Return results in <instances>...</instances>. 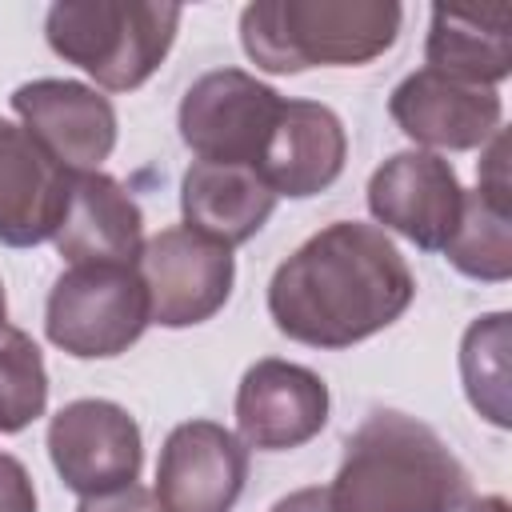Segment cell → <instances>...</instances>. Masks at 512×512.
Segmentation results:
<instances>
[{
    "label": "cell",
    "mask_w": 512,
    "mask_h": 512,
    "mask_svg": "<svg viewBox=\"0 0 512 512\" xmlns=\"http://www.w3.org/2000/svg\"><path fill=\"white\" fill-rule=\"evenodd\" d=\"M416 296V280L384 228L336 220L308 236L268 280L272 324L308 348H352Z\"/></svg>",
    "instance_id": "6da1fadb"
},
{
    "label": "cell",
    "mask_w": 512,
    "mask_h": 512,
    "mask_svg": "<svg viewBox=\"0 0 512 512\" xmlns=\"http://www.w3.org/2000/svg\"><path fill=\"white\" fill-rule=\"evenodd\" d=\"M336 512H460L472 496L468 468L416 416L380 408L348 440L336 480Z\"/></svg>",
    "instance_id": "7a4b0ae2"
},
{
    "label": "cell",
    "mask_w": 512,
    "mask_h": 512,
    "mask_svg": "<svg viewBox=\"0 0 512 512\" xmlns=\"http://www.w3.org/2000/svg\"><path fill=\"white\" fill-rule=\"evenodd\" d=\"M400 16L392 0H260L240 12V44L264 72L348 68L384 56Z\"/></svg>",
    "instance_id": "3957f363"
},
{
    "label": "cell",
    "mask_w": 512,
    "mask_h": 512,
    "mask_svg": "<svg viewBox=\"0 0 512 512\" xmlns=\"http://www.w3.org/2000/svg\"><path fill=\"white\" fill-rule=\"evenodd\" d=\"M176 28V4L144 0H60L44 16L52 52L108 92L140 88L168 56Z\"/></svg>",
    "instance_id": "277c9868"
},
{
    "label": "cell",
    "mask_w": 512,
    "mask_h": 512,
    "mask_svg": "<svg viewBox=\"0 0 512 512\" xmlns=\"http://www.w3.org/2000/svg\"><path fill=\"white\" fill-rule=\"evenodd\" d=\"M148 324V292L136 264H68L44 304L48 340L76 360L120 356Z\"/></svg>",
    "instance_id": "5b68a950"
},
{
    "label": "cell",
    "mask_w": 512,
    "mask_h": 512,
    "mask_svg": "<svg viewBox=\"0 0 512 512\" xmlns=\"http://www.w3.org/2000/svg\"><path fill=\"white\" fill-rule=\"evenodd\" d=\"M280 104V92L244 68L204 72L180 100V140L196 160L256 168Z\"/></svg>",
    "instance_id": "8992f818"
},
{
    "label": "cell",
    "mask_w": 512,
    "mask_h": 512,
    "mask_svg": "<svg viewBox=\"0 0 512 512\" xmlns=\"http://www.w3.org/2000/svg\"><path fill=\"white\" fill-rule=\"evenodd\" d=\"M136 272L148 292V320L160 328H192L228 304L236 260L232 248L176 224L144 240Z\"/></svg>",
    "instance_id": "52a82bcc"
},
{
    "label": "cell",
    "mask_w": 512,
    "mask_h": 512,
    "mask_svg": "<svg viewBox=\"0 0 512 512\" xmlns=\"http://www.w3.org/2000/svg\"><path fill=\"white\" fill-rule=\"evenodd\" d=\"M48 456L80 500L124 492L144 464L140 424L112 400H72L48 424Z\"/></svg>",
    "instance_id": "ba28073f"
},
{
    "label": "cell",
    "mask_w": 512,
    "mask_h": 512,
    "mask_svg": "<svg viewBox=\"0 0 512 512\" xmlns=\"http://www.w3.org/2000/svg\"><path fill=\"white\" fill-rule=\"evenodd\" d=\"M464 188L456 168L424 148L388 156L368 180V212L424 252H444L460 224Z\"/></svg>",
    "instance_id": "9c48e42d"
},
{
    "label": "cell",
    "mask_w": 512,
    "mask_h": 512,
    "mask_svg": "<svg viewBox=\"0 0 512 512\" xmlns=\"http://www.w3.org/2000/svg\"><path fill=\"white\" fill-rule=\"evenodd\" d=\"M12 108L64 172H100L116 148L112 100L80 80H28L12 92Z\"/></svg>",
    "instance_id": "30bf717a"
},
{
    "label": "cell",
    "mask_w": 512,
    "mask_h": 512,
    "mask_svg": "<svg viewBox=\"0 0 512 512\" xmlns=\"http://www.w3.org/2000/svg\"><path fill=\"white\" fill-rule=\"evenodd\" d=\"M248 480V448L212 420H184L156 460L152 496L168 512H232Z\"/></svg>",
    "instance_id": "8fae6325"
},
{
    "label": "cell",
    "mask_w": 512,
    "mask_h": 512,
    "mask_svg": "<svg viewBox=\"0 0 512 512\" xmlns=\"http://www.w3.org/2000/svg\"><path fill=\"white\" fill-rule=\"evenodd\" d=\"M328 420V384L292 360H256L236 388V432L244 448L288 452L320 436Z\"/></svg>",
    "instance_id": "7c38bea8"
},
{
    "label": "cell",
    "mask_w": 512,
    "mask_h": 512,
    "mask_svg": "<svg viewBox=\"0 0 512 512\" xmlns=\"http://www.w3.org/2000/svg\"><path fill=\"white\" fill-rule=\"evenodd\" d=\"M388 112L408 140L440 152H468L484 148L500 132L504 104L496 88L464 84L444 72L420 68L392 88Z\"/></svg>",
    "instance_id": "4fadbf2b"
},
{
    "label": "cell",
    "mask_w": 512,
    "mask_h": 512,
    "mask_svg": "<svg viewBox=\"0 0 512 512\" xmlns=\"http://www.w3.org/2000/svg\"><path fill=\"white\" fill-rule=\"evenodd\" d=\"M344 156H348V136L328 104L284 100L256 172L276 196L308 200L340 180Z\"/></svg>",
    "instance_id": "5bb4252c"
},
{
    "label": "cell",
    "mask_w": 512,
    "mask_h": 512,
    "mask_svg": "<svg viewBox=\"0 0 512 512\" xmlns=\"http://www.w3.org/2000/svg\"><path fill=\"white\" fill-rule=\"evenodd\" d=\"M72 172H64L20 124L0 116V244L32 248L52 240Z\"/></svg>",
    "instance_id": "9a60e30c"
},
{
    "label": "cell",
    "mask_w": 512,
    "mask_h": 512,
    "mask_svg": "<svg viewBox=\"0 0 512 512\" xmlns=\"http://www.w3.org/2000/svg\"><path fill=\"white\" fill-rule=\"evenodd\" d=\"M52 244L68 264H136L144 248L140 204L104 172H72Z\"/></svg>",
    "instance_id": "2e32d148"
},
{
    "label": "cell",
    "mask_w": 512,
    "mask_h": 512,
    "mask_svg": "<svg viewBox=\"0 0 512 512\" xmlns=\"http://www.w3.org/2000/svg\"><path fill=\"white\" fill-rule=\"evenodd\" d=\"M428 68L492 88L512 72V4H436L424 44Z\"/></svg>",
    "instance_id": "e0dca14e"
},
{
    "label": "cell",
    "mask_w": 512,
    "mask_h": 512,
    "mask_svg": "<svg viewBox=\"0 0 512 512\" xmlns=\"http://www.w3.org/2000/svg\"><path fill=\"white\" fill-rule=\"evenodd\" d=\"M272 208H276V192L260 180L256 168L192 160L180 180L184 228H192L224 248L252 240L264 228V220L272 216Z\"/></svg>",
    "instance_id": "ac0fdd59"
},
{
    "label": "cell",
    "mask_w": 512,
    "mask_h": 512,
    "mask_svg": "<svg viewBox=\"0 0 512 512\" xmlns=\"http://www.w3.org/2000/svg\"><path fill=\"white\" fill-rule=\"evenodd\" d=\"M508 220L512 212L492 204L484 192H464V208H460V224L452 232V240L444 244V256L456 272L472 276V280H488L500 284L512 276V236H508Z\"/></svg>",
    "instance_id": "d6986e66"
},
{
    "label": "cell",
    "mask_w": 512,
    "mask_h": 512,
    "mask_svg": "<svg viewBox=\"0 0 512 512\" xmlns=\"http://www.w3.org/2000/svg\"><path fill=\"white\" fill-rule=\"evenodd\" d=\"M460 376L468 404L496 428H508V312L468 324L460 340Z\"/></svg>",
    "instance_id": "ffe728a7"
},
{
    "label": "cell",
    "mask_w": 512,
    "mask_h": 512,
    "mask_svg": "<svg viewBox=\"0 0 512 512\" xmlns=\"http://www.w3.org/2000/svg\"><path fill=\"white\" fill-rule=\"evenodd\" d=\"M48 404V368L36 340L0 324V432H20Z\"/></svg>",
    "instance_id": "44dd1931"
},
{
    "label": "cell",
    "mask_w": 512,
    "mask_h": 512,
    "mask_svg": "<svg viewBox=\"0 0 512 512\" xmlns=\"http://www.w3.org/2000/svg\"><path fill=\"white\" fill-rule=\"evenodd\" d=\"M476 192H484L492 204H500V208H508V136H504V128L488 140V148H484V160H480V188Z\"/></svg>",
    "instance_id": "7402d4cb"
},
{
    "label": "cell",
    "mask_w": 512,
    "mask_h": 512,
    "mask_svg": "<svg viewBox=\"0 0 512 512\" xmlns=\"http://www.w3.org/2000/svg\"><path fill=\"white\" fill-rule=\"evenodd\" d=\"M0 512H36V488H32V476L28 468L0 452Z\"/></svg>",
    "instance_id": "603a6c76"
},
{
    "label": "cell",
    "mask_w": 512,
    "mask_h": 512,
    "mask_svg": "<svg viewBox=\"0 0 512 512\" xmlns=\"http://www.w3.org/2000/svg\"><path fill=\"white\" fill-rule=\"evenodd\" d=\"M76 512H168L148 488L132 484L124 492H112V496H92V500H80Z\"/></svg>",
    "instance_id": "cb8c5ba5"
},
{
    "label": "cell",
    "mask_w": 512,
    "mask_h": 512,
    "mask_svg": "<svg viewBox=\"0 0 512 512\" xmlns=\"http://www.w3.org/2000/svg\"><path fill=\"white\" fill-rule=\"evenodd\" d=\"M268 512H336V508H332V492L316 484V488H296V492L280 496Z\"/></svg>",
    "instance_id": "d4e9b609"
},
{
    "label": "cell",
    "mask_w": 512,
    "mask_h": 512,
    "mask_svg": "<svg viewBox=\"0 0 512 512\" xmlns=\"http://www.w3.org/2000/svg\"><path fill=\"white\" fill-rule=\"evenodd\" d=\"M460 512H508V500L504 496H480V500H468Z\"/></svg>",
    "instance_id": "484cf974"
},
{
    "label": "cell",
    "mask_w": 512,
    "mask_h": 512,
    "mask_svg": "<svg viewBox=\"0 0 512 512\" xmlns=\"http://www.w3.org/2000/svg\"><path fill=\"white\" fill-rule=\"evenodd\" d=\"M4 312H8V296H4V284H0V324H4Z\"/></svg>",
    "instance_id": "4316f807"
}]
</instances>
